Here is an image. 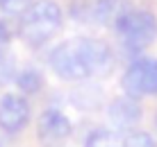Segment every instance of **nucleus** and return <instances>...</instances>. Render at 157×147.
I'll return each instance as SVG.
<instances>
[{
  "label": "nucleus",
  "instance_id": "nucleus-14",
  "mask_svg": "<svg viewBox=\"0 0 157 147\" xmlns=\"http://www.w3.org/2000/svg\"><path fill=\"white\" fill-rule=\"evenodd\" d=\"M18 34V25H9L7 20H0V48H5L9 41H12V36Z\"/></svg>",
  "mask_w": 157,
  "mask_h": 147
},
{
  "label": "nucleus",
  "instance_id": "nucleus-12",
  "mask_svg": "<svg viewBox=\"0 0 157 147\" xmlns=\"http://www.w3.org/2000/svg\"><path fill=\"white\" fill-rule=\"evenodd\" d=\"M123 147H157V143L153 140L150 134L130 129V131L123 136Z\"/></svg>",
  "mask_w": 157,
  "mask_h": 147
},
{
  "label": "nucleus",
  "instance_id": "nucleus-3",
  "mask_svg": "<svg viewBox=\"0 0 157 147\" xmlns=\"http://www.w3.org/2000/svg\"><path fill=\"white\" fill-rule=\"evenodd\" d=\"M114 30L121 39L123 50L130 52L134 59L157 39V18L153 12L132 7L128 14H123V18L114 25Z\"/></svg>",
  "mask_w": 157,
  "mask_h": 147
},
{
  "label": "nucleus",
  "instance_id": "nucleus-4",
  "mask_svg": "<svg viewBox=\"0 0 157 147\" xmlns=\"http://www.w3.org/2000/svg\"><path fill=\"white\" fill-rule=\"evenodd\" d=\"M123 91L125 95L141 100L146 95H157V59L134 57L123 73Z\"/></svg>",
  "mask_w": 157,
  "mask_h": 147
},
{
  "label": "nucleus",
  "instance_id": "nucleus-13",
  "mask_svg": "<svg viewBox=\"0 0 157 147\" xmlns=\"http://www.w3.org/2000/svg\"><path fill=\"white\" fill-rule=\"evenodd\" d=\"M34 0H0V12L5 16H21Z\"/></svg>",
  "mask_w": 157,
  "mask_h": 147
},
{
  "label": "nucleus",
  "instance_id": "nucleus-7",
  "mask_svg": "<svg viewBox=\"0 0 157 147\" xmlns=\"http://www.w3.org/2000/svg\"><path fill=\"white\" fill-rule=\"evenodd\" d=\"M107 116H109V122L114 124L116 129H132L134 124L141 120L144 111H141L139 100H134V97H130V95H118L116 100L109 102Z\"/></svg>",
  "mask_w": 157,
  "mask_h": 147
},
{
  "label": "nucleus",
  "instance_id": "nucleus-6",
  "mask_svg": "<svg viewBox=\"0 0 157 147\" xmlns=\"http://www.w3.org/2000/svg\"><path fill=\"white\" fill-rule=\"evenodd\" d=\"M73 124L64 116L59 109H46V111L39 116V122H36V134H39V140L43 145H59L71 136Z\"/></svg>",
  "mask_w": 157,
  "mask_h": 147
},
{
  "label": "nucleus",
  "instance_id": "nucleus-5",
  "mask_svg": "<svg viewBox=\"0 0 157 147\" xmlns=\"http://www.w3.org/2000/svg\"><path fill=\"white\" fill-rule=\"evenodd\" d=\"M30 122V102L21 93L0 95V129L7 134H18Z\"/></svg>",
  "mask_w": 157,
  "mask_h": 147
},
{
  "label": "nucleus",
  "instance_id": "nucleus-11",
  "mask_svg": "<svg viewBox=\"0 0 157 147\" xmlns=\"http://www.w3.org/2000/svg\"><path fill=\"white\" fill-rule=\"evenodd\" d=\"M14 77H16V61H14L12 52L0 48V86H5Z\"/></svg>",
  "mask_w": 157,
  "mask_h": 147
},
{
  "label": "nucleus",
  "instance_id": "nucleus-8",
  "mask_svg": "<svg viewBox=\"0 0 157 147\" xmlns=\"http://www.w3.org/2000/svg\"><path fill=\"white\" fill-rule=\"evenodd\" d=\"M130 9H132L130 0H94L91 2V23L102 27H114Z\"/></svg>",
  "mask_w": 157,
  "mask_h": 147
},
{
  "label": "nucleus",
  "instance_id": "nucleus-15",
  "mask_svg": "<svg viewBox=\"0 0 157 147\" xmlns=\"http://www.w3.org/2000/svg\"><path fill=\"white\" fill-rule=\"evenodd\" d=\"M155 127H157V116H155Z\"/></svg>",
  "mask_w": 157,
  "mask_h": 147
},
{
  "label": "nucleus",
  "instance_id": "nucleus-1",
  "mask_svg": "<svg viewBox=\"0 0 157 147\" xmlns=\"http://www.w3.org/2000/svg\"><path fill=\"white\" fill-rule=\"evenodd\" d=\"M52 73L66 81L105 77L114 70V50L100 39L78 36L59 43L48 57Z\"/></svg>",
  "mask_w": 157,
  "mask_h": 147
},
{
  "label": "nucleus",
  "instance_id": "nucleus-10",
  "mask_svg": "<svg viewBox=\"0 0 157 147\" xmlns=\"http://www.w3.org/2000/svg\"><path fill=\"white\" fill-rule=\"evenodd\" d=\"M84 147H123V136L109 129H96L86 136Z\"/></svg>",
  "mask_w": 157,
  "mask_h": 147
},
{
  "label": "nucleus",
  "instance_id": "nucleus-2",
  "mask_svg": "<svg viewBox=\"0 0 157 147\" xmlns=\"http://www.w3.org/2000/svg\"><path fill=\"white\" fill-rule=\"evenodd\" d=\"M62 27V7L55 0H34L18 16V36L30 48H41Z\"/></svg>",
  "mask_w": 157,
  "mask_h": 147
},
{
  "label": "nucleus",
  "instance_id": "nucleus-9",
  "mask_svg": "<svg viewBox=\"0 0 157 147\" xmlns=\"http://www.w3.org/2000/svg\"><path fill=\"white\" fill-rule=\"evenodd\" d=\"M14 81H16V86H18L21 95H34V93H39L41 86H43V75L36 68L28 66V68H23V70L16 73Z\"/></svg>",
  "mask_w": 157,
  "mask_h": 147
}]
</instances>
